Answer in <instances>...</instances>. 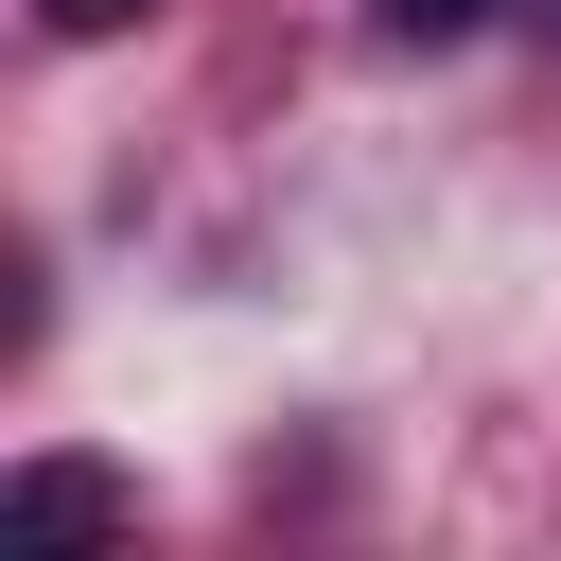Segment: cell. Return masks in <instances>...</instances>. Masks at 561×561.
I'll list each match as a JSON object with an SVG mask.
<instances>
[{
  "label": "cell",
  "mask_w": 561,
  "mask_h": 561,
  "mask_svg": "<svg viewBox=\"0 0 561 561\" xmlns=\"http://www.w3.org/2000/svg\"><path fill=\"white\" fill-rule=\"evenodd\" d=\"M123 508H140V491H123L105 456H35V473H18V526H53V543H105Z\"/></svg>",
  "instance_id": "obj_1"
},
{
  "label": "cell",
  "mask_w": 561,
  "mask_h": 561,
  "mask_svg": "<svg viewBox=\"0 0 561 561\" xmlns=\"http://www.w3.org/2000/svg\"><path fill=\"white\" fill-rule=\"evenodd\" d=\"M368 18H386V35H403V53H456V35H473V18H526V0H368Z\"/></svg>",
  "instance_id": "obj_2"
},
{
  "label": "cell",
  "mask_w": 561,
  "mask_h": 561,
  "mask_svg": "<svg viewBox=\"0 0 561 561\" xmlns=\"http://www.w3.org/2000/svg\"><path fill=\"white\" fill-rule=\"evenodd\" d=\"M35 18H53V35H123L140 0H35Z\"/></svg>",
  "instance_id": "obj_3"
}]
</instances>
